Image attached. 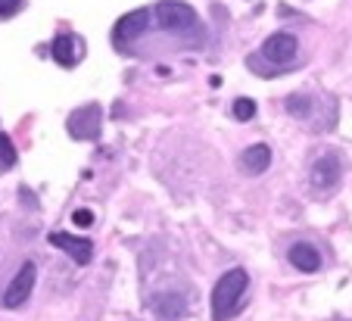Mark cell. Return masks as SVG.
Here are the masks:
<instances>
[{
    "label": "cell",
    "mask_w": 352,
    "mask_h": 321,
    "mask_svg": "<svg viewBox=\"0 0 352 321\" xmlns=\"http://www.w3.org/2000/svg\"><path fill=\"white\" fill-rule=\"evenodd\" d=\"M246 175H262L268 166H272V150L265 144H253L250 150H243V159H240Z\"/></svg>",
    "instance_id": "cell-10"
},
{
    "label": "cell",
    "mask_w": 352,
    "mask_h": 321,
    "mask_svg": "<svg viewBox=\"0 0 352 321\" xmlns=\"http://www.w3.org/2000/svg\"><path fill=\"white\" fill-rule=\"evenodd\" d=\"M150 13H153V19L160 22L166 32H190V28H197V13H193V7L190 3H181V0H162Z\"/></svg>",
    "instance_id": "cell-2"
},
{
    "label": "cell",
    "mask_w": 352,
    "mask_h": 321,
    "mask_svg": "<svg viewBox=\"0 0 352 321\" xmlns=\"http://www.w3.org/2000/svg\"><path fill=\"white\" fill-rule=\"evenodd\" d=\"M50 243L60 247L63 253H69L78 265H87L94 256V243L87 241V237H72V234H66V231H54V234H50Z\"/></svg>",
    "instance_id": "cell-7"
},
{
    "label": "cell",
    "mask_w": 352,
    "mask_h": 321,
    "mask_svg": "<svg viewBox=\"0 0 352 321\" xmlns=\"http://www.w3.org/2000/svg\"><path fill=\"white\" fill-rule=\"evenodd\" d=\"M22 7V0H0V19H7V16H16Z\"/></svg>",
    "instance_id": "cell-15"
},
{
    "label": "cell",
    "mask_w": 352,
    "mask_h": 321,
    "mask_svg": "<svg viewBox=\"0 0 352 321\" xmlns=\"http://www.w3.org/2000/svg\"><path fill=\"white\" fill-rule=\"evenodd\" d=\"M13 162H16V150L7 134L0 131V168H13Z\"/></svg>",
    "instance_id": "cell-13"
},
{
    "label": "cell",
    "mask_w": 352,
    "mask_h": 321,
    "mask_svg": "<svg viewBox=\"0 0 352 321\" xmlns=\"http://www.w3.org/2000/svg\"><path fill=\"white\" fill-rule=\"evenodd\" d=\"M150 19H153V13H150V10H134V13H125V16H122V19L116 22V28H113L116 47H125V44L138 41L140 34L146 32Z\"/></svg>",
    "instance_id": "cell-5"
},
{
    "label": "cell",
    "mask_w": 352,
    "mask_h": 321,
    "mask_svg": "<svg viewBox=\"0 0 352 321\" xmlns=\"http://www.w3.org/2000/svg\"><path fill=\"white\" fill-rule=\"evenodd\" d=\"M72 221L78 228H91L94 225V212L91 209H78V212H72Z\"/></svg>",
    "instance_id": "cell-16"
},
{
    "label": "cell",
    "mask_w": 352,
    "mask_h": 321,
    "mask_svg": "<svg viewBox=\"0 0 352 321\" xmlns=\"http://www.w3.org/2000/svg\"><path fill=\"white\" fill-rule=\"evenodd\" d=\"M34 281H38V268H34V262H25V265L16 272L13 281H10V287L3 290V306H7V309H19L22 302L32 296Z\"/></svg>",
    "instance_id": "cell-4"
},
{
    "label": "cell",
    "mask_w": 352,
    "mask_h": 321,
    "mask_svg": "<svg viewBox=\"0 0 352 321\" xmlns=\"http://www.w3.org/2000/svg\"><path fill=\"white\" fill-rule=\"evenodd\" d=\"M256 115V103L250 100V97H240V100H234V119L237 122H250Z\"/></svg>",
    "instance_id": "cell-12"
},
{
    "label": "cell",
    "mask_w": 352,
    "mask_h": 321,
    "mask_svg": "<svg viewBox=\"0 0 352 321\" xmlns=\"http://www.w3.org/2000/svg\"><path fill=\"white\" fill-rule=\"evenodd\" d=\"M337 181H340V162H337V156H321V159L312 166V184H315V190L327 194V190L337 188Z\"/></svg>",
    "instance_id": "cell-8"
},
{
    "label": "cell",
    "mask_w": 352,
    "mask_h": 321,
    "mask_svg": "<svg viewBox=\"0 0 352 321\" xmlns=\"http://www.w3.org/2000/svg\"><path fill=\"white\" fill-rule=\"evenodd\" d=\"M296 50H299L296 38L287 34V32H278V34H272V38L262 44V50L256 54V60H268L272 63L268 72H280V69H290V63L296 60Z\"/></svg>",
    "instance_id": "cell-3"
},
{
    "label": "cell",
    "mask_w": 352,
    "mask_h": 321,
    "mask_svg": "<svg viewBox=\"0 0 352 321\" xmlns=\"http://www.w3.org/2000/svg\"><path fill=\"white\" fill-rule=\"evenodd\" d=\"M287 109H290L293 115H306L309 109H312V100H309V97H302V94H296V97H290V100H287Z\"/></svg>",
    "instance_id": "cell-14"
},
{
    "label": "cell",
    "mask_w": 352,
    "mask_h": 321,
    "mask_svg": "<svg viewBox=\"0 0 352 321\" xmlns=\"http://www.w3.org/2000/svg\"><path fill=\"white\" fill-rule=\"evenodd\" d=\"M69 134L78 141H91L100 134V107H85L69 115Z\"/></svg>",
    "instance_id": "cell-6"
},
{
    "label": "cell",
    "mask_w": 352,
    "mask_h": 321,
    "mask_svg": "<svg viewBox=\"0 0 352 321\" xmlns=\"http://www.w3.org/2000/svg\"><path fill=\"white\" fill-rule=\"evenodd\" d=\"M290 262H293V268L312 274V272H318L321 268V253H318V247H312V243H293L290 247Z\"/></svg>",
    "instance_id": "cell-9"
},
{
    "label": "cell",
    "mask_w": 352,
    "mask_h": 321,
    "mask_svg": "<svg viewBox=\"0 0 352 321\" xmlns=\"http://www.w3.org/2000/svg\"><path fill=\"white\" fill-rule=\"evenodd\" d=\"M50 54H54V60L60 66H75L81 56V47H78V41H75V34H60V38H54Z\"/></svg>",
    "instance_id": "cell-11"
},
{
    "label": "cell",
    "mask_w": 352,
    "mask_h": 321,
    "mask_svg": "<svg viewBox=\"0 0 352 321\" xmlns=\"http://www.w3.org/2000/svg\"><path fill=\"white\" fill-rule=\"evenodd\" d=\"M246 287H250V274L243 268H231L219 278L212 290V318L215 321H228L234 312H237L240 300L246 296Z\"/></svg>",
    "instance_id": "cell-1"
}]
</instances>
